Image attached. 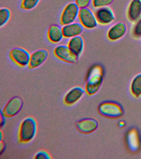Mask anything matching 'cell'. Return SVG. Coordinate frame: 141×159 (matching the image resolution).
Instances as JSON below:
<instances>
[{"label":"cell","instance_id":"cell-25","mask_svg":"<svg viewBox=\"0 0 141 159\" xmlns=\"http://www.w3.org/2000/svg\"><path fill=\"white\" fill-rule=\"evenodd\" d=\"M92 0H75V3L80 9L88 7L92 2Z\"/></svg>","mask_w":141,"mask_h":159},{"label":"cell","instance_id":"cell-29","mask_svg":"<svg viewBox=\"0 0 141 159\" xmlns=\"http://www.w3.org/2000/svg\"><path fill=\"white\" fill-rule=\"evenodd\" d=\"M3 132H2V130H1V140H3Z\"/></svg>","mask_w":141,"mask_h":159},{"label":"cell","instance_id":"cell-27","mask_svg":"<svg viewBox=\"0 0 141 159\" xmlns=\"http://www.w3.org/2000/svg\"><path fill=\"white\" fill-rule=\"evenodd\" d=\"M6 147H7V145L4 140H1V143H0V154L1 155L4 152L5 150H6Z\"/></svg>","mask_w":141,"mask_h":159},{"label":"cell","instance_id":"cell-5","mask_svg":"<svg viewBox=\"0 0 141 159\" xmlns=\"http://www.w3.org/2000/svg\"><path fill=\"white\" fill-rule=\"evenodd\" d=\"M80 9L75 2H70L64 9L60 15V22L62 25L75 22L78 18Z\"/></svg>","mask_w":141,"mask_h":159},{"label":"cell","instance_id":"cell-9","mask_svg":"<svg viewBox=\"0 0 141 159\" xmlns=\"http://www.w3.org/2000/svg\"><path fill=\"white\" fill-rule=\"evenodd\" d=\"M99 127V122L93 118H86L79 120L76 123L77 130L80 134H90L96 131Z\"/></svg>","mask_w":141,"mask_h":159},{"label":"cell","instance_id":"cell-26","mask_svg":"<svg viewBox=\"0 0 141 159\" xmlns=\"http://www.w3.org/2000/svg\"><path fill=\"white\" fill-rule=\"evenodd\" d=\"M6 118L5 116L3 114L2 111L1 112V116H0V125L1 127L2 128L6 124Z\"/></svg>","mask_w":141,"mask_h":159},{"label":"cell","instance_id":"cell-14","mask_svg":"<svg viewBox=\"0 0 141 159\" xmlns=\"http://www.w3.org/2000/svg\"><path fill=\"white\" fill-rule=\"evenodd\" d=\"M126 142L131 151L136 152L139 149L141 145V139L139 133L137 129L132 128L127 132Z\"/></svg>","mask_w":141,"mask_h":159},{"label":"cell","instance_id":"cell-24","mask_svg":"<svg viewBox=\"0 0 141 159\" xmlns=\"http://www.w3.org/2000/svg\"><path fill=\"white\" fill-rule=\"evenodd\" d=\"M34 159H51L52 157L50 154L46 150H39L34 155Z\"/></svg>","mask_w":141,"mask_h":159},{"label":"cell","instance_id":"cell-1","mask_svg":"<svg viewBox=\"0 0 141 159\" xmlns=\"http://www.w3.org/2000/svg\"><path fill=\"white\" fill-rule=\"evenodd\" d=\"M104 80L103 69L99 65H95L90 70L86 79L85 90L89 96L95 95L99 90Z\"/></svg>","mask_w":141,"mask_h":159},{"label":"cell","instance_id":"cell-16","mask_svg":"<svg viewBox=\"0 0 141 159\" xmlns=\"http://www.w3.org/2000/svg\"><path fill=\"white\" fill-rule=\"evenodd\" d=\"M127 16L130 22L135 23L141 18V0H132L127 10Z\"/></svg>","mask_w":141,"mask_h":159},{"label":"cell","instance_id":"cell-28","mask_svg":"<svg viewBox=\"0 0 141 159\" xmlns=\"http://www.w3.org/2000/svg\"><path fill=\"white\" fill-rule=\"evenodd\" d=\"M118 125L120 128L124 127L125 125V123L124 121H121L118 124Z\"/></svg>","mask_w":141,"mask_h":159},{"label":"cell","instance_id":"cell-2","mask_svg":"<svg viewBox=\"0 0 141 159\" xmlns=\"http://www.w3.org/2000/svg\"><path fill=\"white\" fill-rule=\"evenodd\" d=\"M37 129V123L35 118L31 116L24 118L20 125L18 141L23 144L30 142L35 137Z\"/></svg>","mask_w":141,"mask_h":159},{"label":"cell","instance_id":"cell-6","mask_svg":"<svg viewBox=\"0 0 141 159\" xmlns=\"http://www.w3.org/2000/svg\"><path fill=\"white\" fill-rule=\"evenodd\" d=\"M54 54L60 61L70 64L76 63L79 58L68 45L64 44L57 46L54 50Z\"/></svg>","mask_w":141,"mask_h":159},{"label":"cell","instance_id":"cell-10","mask_svg":"<svg viewBox=\"0 0 141 159\" xmlns=\"http://www.w3.org/2000/svg\"><path fill=\"white\" fill-rule=\"evenodd\" d=\"M86 93L85 89L81 86H75L68 91L64 96V102L68 106L76 104L83 97Z\"/></svg>","mask_w":141,"mask_h":159},{"label":"cell","instance_id":"cell-30","mask_svg":"<svg viewBox=\"0 0 141 159\" xmlns=\"http://www.w3.org/2000/svg\"><path fill=\"white\" fill-rule=\"evenodd\" d=\"M140 39H141V38H140Z\"/></svg>","mask_w":141,"mask_h":159},{"label":"cell","instance_id":"cell-4","mask_svg":"<svg viewBox=\"0 0 141 159\" xmlns=\"http://www.w3.org/2000/svg\"><path fill=\"white\" fill-rule=\"evenodd\" d=\"M30 55L27 50L20 47H14L9 52L11 59L20 67H25L29 65Z\"/></svg>","mask_w":141,"mask_h":159},{"label":"cell","instance_id":"cell-13","mask_svg":"<svg viewBox=\"0 0 141 159\" xmlns=\"http://www.w3.org/2000/svg\"><path fill=\"white\" fill-rule=\"evenodd\" d=\"M49 56V52L47 50H37L31 54L28 67L30 69L39 68L45 63Z\"/></svg>","mask_w":141,"mask_h":159},{"label":"cell","instance_id":"cell-22","mask_svg":"<svg viewBox=\"0 0 141 159\" xmlns=\"http://www.w3.org/2000/svg\"><path fill=\"white\" fill-rule=\"evenodd\" d=\"M114 0H92V4L96 8L108 7L113 2Z\"/></svg>","mask_w":141,"mask_h":159},{"label":"cell","instance_id":"cell-18","mask_svg":"<svg viewBox=\"0 0 141 159\" xmlns=\"http://www.w3.org/2000/svg\"><path fill=\"white\" fill-rule=\"evenodd\" d=\"M67 45L70 49L79 57L83 52L85 47L83 39L80 35L73 37L69 39Z\"/></svg>","mask_w":141,"mask_h":159},{"label":"cell","instance_id":"cell-17","mask_svg":"<svg viewBox=\"0 0 141 159\" xmlns=\"http://www.w3.org/2000/svg\"><path fill=\"white\" fill-rule=\"evenodd\" d=\"M47 37L51 43H60L64 38L62 27L58 25H51L48 28Z\"/></svg>","mask_w":141,"mask_h":159},{"label":"cell","instance_id":"cell-21","mask_svg":"<svg viewBox=\"0 0 141 159\" xmlns=\"http://www.w3.org/2000/svg\"><path fill=\"white\" fill-rule=\"evenodd\" d=\"M40 0H23L20 7L22 9L29 11L35 8Z\"/></svg>","mask_w":141,"mask_h":159},{"label":"cell","instance_id":"cell-7","mask_svg":"<svg viewBox=\"0 0 141 159\" xmlns=\"http://www.w3.org/2000/svg\"><path fill=\"white\" fill-rule=\"evenodd\" d=\"M24 105L23 98L20 96H15L11 98L2 110L7 118L13 117L21 110Z\"/></svg>","mask_w":141,"mask_h":159},{"label":"cell","instance_id":"cell-20","mask_svg":"<svg viewBox=\"0 0 141 159\" xmlns=\"http://www.w3.org/2000/svg\"><path fill=\"white\" fill-rule=\"evenodd\" d=\"M11 17L10 10L7 7L0 9V27H4L9 22Z\"/></svg>","mask_w":141,"mask_h":159},{"label":"cell","instance_id":"cell-19","mask_svg":"<svg viewBox=\"0 0 141 159\" xmlns=\"http://www.w3.org/2000/svg\"><path fill=\"white\" fill-rule=\"evenodd\" d=\"M130 91L134 97L139 98L141 97V73L135 76L130 85Z\"/></svg>","mask_w":141,"mask_h":159},{"label":"cell","instance_id":"cell-3","mask_svg":"<svg viewBox=\"0 0 141 159\" xmlns=\"http://www.w3.org/2000/svg\"><path fill=\"white\" fill-rule=\"evenodd\" d=\"M98 111L102 116L112 119L121 117L124 114L122 106L112 101H106L101 102L99 105Z\"/></svg>","mask_w":141,"mask_h":159},{"label":"cell","instance_id":"cell-8","mask_svg":"<svg viewBox=\"0 0 141 159\" xmlns=\"http://www.w3.org/2000/svg\"><path fill=\"white\" fill-rule=\"evenodd\" d=\"M78 19L83 27L86 29H94L98 24L95 13L88 7L80 9Z\"/></svg>","mask_w":141,"mask_h":159},{"label":"cell","instance_id":"cell-15","mask_svg":"<svg viewBox=\"0 0 141 159\" xmlns=\"http://www.w3.org/2000/svg\"><path fill=\"white\" fill-rule=\"evenodd\" d=\"M62 28L64 38L69 39L80 36L84 29L80 22H75L63 26Z\"/></svg>","mask_w":141,"mask_h":159},{"label":"cell","instance_id":"cell-12","mask_svg":"<svg viewBox=\"0 0 141 159\" xmlns=\"http://www.w3.org/2000/svg\"><path fill=\"white\" fill-rule=\"evenodd\" d=\"M127 30V26L124 22H117L109 29L107 32V38L110 41L116 42L124 37Z\"/></svg>","mask_w":141,"mask_h":159},{"label":"cell","instance_id":"cell-23","mask_svg":"<svg viewBox=\"0 0 141 159\" xmlns=\"http://www.w3.org/2000/svg\"><path fill=\"white\" fill-rule=\"evenodd\" d=\"M132 34L135 38L139 39L141 37V18L135 22L132 29Z\"/></svg>","mask_w":141,"mask_h":159},{"label":"cell","instance_id":"cell-11","mask_svg":"<svg viewBox=\"0 0 141 159\" xmlns=\"http://www.w3.org/2000/svg\"><path fill=\"white\" fill-rule=\"evenodd\" d=\"M95 13L98 23L102 25H110L115 20L114 14L108 7L98 8Z\"/></svg>","mask_w":141,"mask_h":159}]
</instances>
